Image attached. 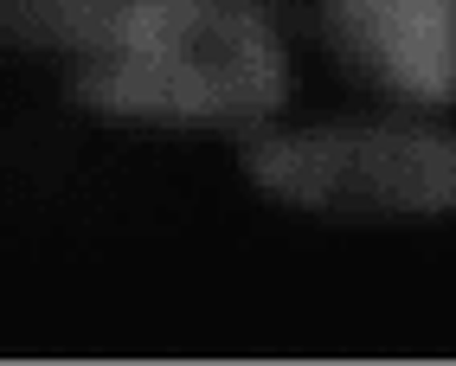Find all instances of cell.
<instances>
[{
	"label": "cell",
	"mask_w": 456,
	"mask_h": 366,
	"mask_svg": "<svg viewBox=\"0 0 456 366\" xmlns=\"http://www.w3.org/2000/svg\"><path fill=\"white\" fill-rule=\"evenodd\" d=\"M77 90L116 116L245 122L277 110L283 52L257 20L219 0H148L135 39L103 65H90Z\"/></svg>",
	"instance_id": "obj_1"
},
{
	"label": "cell",
	"mask_w": 456,
	"mask_h": 366,
	"mask_svg": "<svg viewBox=\"0 0 456 366\" xmlns=\"http://www.w3.org/2000/svg\"><path fill=\"white\" fill-rule=\"evenodd\" d=\"M270 193L322 212H444L456 206V142L411 129H322L251 148Z\"/></svg>",
	"instance_id": "obj_2"
},
{
	"label": "cell",
	"mask_w": 456,
	"mask_h": 366,
	"mask_svg": "<svg viewBox=\"0 0 456 366\" xmlns=\"http://www.w3.org/2000/svg\"><path fill=\"white\" fill-rule=\"evenodd\" d=\"M334 26L405 97H456V0H334Z\"/></svg>",
	"instance_id": "obj_3"
},
{
	"label": "cell",
	"mask_w": 456,
	"mask_h": 366,
	"mask_svg": "<svg viewBox=\"0 0 456 366\" xmlns=\"http://www.w3.org/2000/svg\"><path fill=\"white\" fill-rule=\"evenodd\" d=\"M148 0H0V33L26 45H77L123 52L142 26Z\"/></svg>",
	"instance_id": "obj_4"
}]
</instances>
